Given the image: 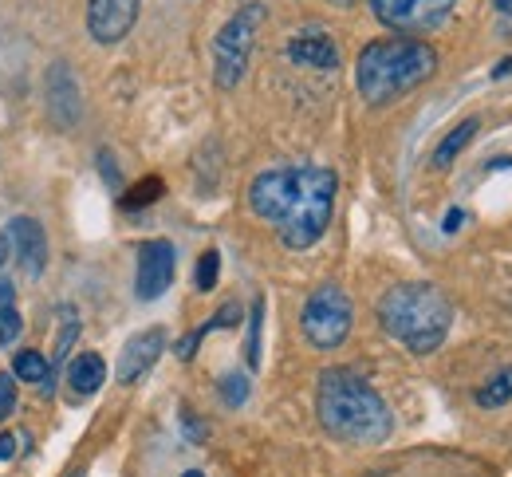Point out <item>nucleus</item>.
<instances>
[{
	"label": "nucleus",
	"instance_id": "1",
	"mask_svg": "<svg viewBox=\"0 0 512 477\" xmlns=\"http://www.w3.org/2000/svg\"><path fill=\"white\" fill-rule=\"evenodd\" d=\"M335 190L339 178L327 166H276L253 178L249 205L280 233L288 249H312L331 225Z\"/></svg>",
	"mask_w": 512,
	"mask_h": 477
},
{
	"label": "nucleus",
	"instance_id": "2",
	"mask_svg": "<svg viewBox=\"0 0 512 477\" xmlns=\"http://www.w3.org/2000/svg\"><path fill=\"white\" fill-rule=\"evenodd\" d=\"M316 414H320L323 430L347 446H379L394 430L383 395L347 367H331L320 375Z\"/></svg>",
	"mask_w": 512,
	"mask_h": 477
},
{
	"label": "nucleus",
	"instance_id": "3",
	"mask_svg": "<svg viewBox=\"0 0 512 477\" xmlns=\"http://www.w3.org/2000/svg\"><path fill=\"white\" fill-rule=\"evenodd\" d=\"M434 71H438V52L426 40L394 36V40H375L359 52L355 83L371 107H383V103L402 99L406 91L422 87Z\"/></svg>",
	"mask_w": 512,
	"mask_h": 477
},
{
	"label": "nucleus",
	"instance_id": "4",
	"mask_svg": "<svg viewBox=\"0 0 512 477\" xmlns=\"http://www.w3.org/2000/svg\"><path fill=\"white\" fill-rule=\"evenodd\" d=\"M379 324L386 336L398 340L406 351L430 355L446 343L449 324H453V304L442 288H434L426 280L394 284L379 300Z\"/></svg>",
	"mask_w": 512,
	"mask_h": 477
},
{
	"label": "nucleus",
	"instance_id": "5",
	"mask_svg": "<svg viewBox=\"0 0 512 477\" xmlns=\"http://www.w3.org/2000/svg\"><path fill=\"white\" fill-rule=\"evenodd\" d=\"M260 20H264V4L249 0V4L217 32V40H213V79H217V87L233 91V87L245 79Z\"/></svg>",
	"mask_w": 512,
	"mask_h": 477
},
{
	"label": "nucleus",
	"instance_id": "6",
	"mask_svg": "<svg viewBox=\"0 0 512 477\" xmlns=\"http://www.w3.org/2000/svg\"><path fill=\"white\" fill-rule=\"evenodd\" d=\"M351 324H355V308H351V296L339 284H320L308 296L304 312H300L304 336L320 351H335L339 343L351 336Z\"/></svg>",
	"mask_w": 512,
	"mask_h": 477
},
{
	"label": "nucleus",
	"instance_id": "7",
	"mask_svg": "<svg viewBox=\"0 0 512 477\" xmlns=\"http://www.w3.org/2000/svg\"><path fill=\"white\" fill-rule=\"evenodd\" d=\"M453 4L457 0H371V12L402 36H422L446 24Z\"/></svg>",
	"mask_w": 512,
	"mask_h": 477
},
{
	"label": "nucleus",
	"instance_id": "8",
	"mask_svg": "<svg viewBox=\"0 0 512 477\" xmlns=\"http://www.w3.org/2000/svg\"><path fill=\"white\" fill-rule=\"evenodd\" d=\"M174 269H178V253L166 237L142 241L138 249V273H134V296L138 300H158L170 284H174Z\"/></svg>",
	"mask_w": 512,
	"mask_h": 477
},
{
	"label": "nucleus",
	"instance_id": "9",
	"mask_svg": "<svg viewBox=\"0 0 512 477\" xmlns=\"http://www.w3.org/2000/svg\"><path fill=\"white\" fill-rule=\"evenodd\" d=\"M142 0H87V32L95 44H119L138 20Z\"/></svg>",
	"mask_w": 512,
	"mask_h": 477
},
{
	"label": "nucleus",
	"instance_id": "10",
	"mask_svg": "<svg viewBox=\"0 0 512 477\" xmlns=\"http://www.w3.org/2000/svg\"><path fill=\"white\" fill-rule=\"evenodd\" d=\"M162 351H166V332H162V328H146V332L130 336L127 347L119 351V367H115L119 383H134V379H142V375L158 363V355H162Z\"/></svg>",
	"mask_w": 512,
	"mask_h": 477
},
{
	"label": "nucleus",
	"instance_id": "11",
	"mask_svg": "<svg viewBox=\"0 0 512 477\" xmlns=\"http://www.w3.org/2000/svg\"><path fill=\"white\" fill-rule=\"evenodd\" d=\"M4 237L16 245V257H20L24 273L28 276L44 273V265H48V237H44V229H40L36 217H12Z\"/></svg>",
	"mask_w": 512,
	"mask_h": 477
},
{
	"label": "nucleus",
	"instance_id": "12",
	"mask_svg": "<svg viewBox=\"0 0 512 477\" xmlns=\"http://www.w3.org/2000/svg\"><path fill=\"white\" fill-rule=\"evenodd\" d=\"M288 60L300 64V68L335 71L339 68V48H335V40L323 36V32H304V36H292V40H288Z\"/></svg>",
	"mask_w": 512,
	"mask_h": 477
},
{
	"label": "nucleus",
	"instance_id": "13",
	"mask_svg": "<svg viewBox=\"0 0 512 477\" xmlns=\"http://www.w3.org/2000/svg\"><path fill=\"white\" fill-rule=\"evenodd\" d=\"M48 111L56 115L60 127H71L79 119V83L71 79L67 64H56L48 75Z\"/></svg>",
	"mask_w": 512,
	"mask_h": 477
},
{
	"label": "nucleus",
	"instance_id": "14",
	"mask_svg": "<svg viewBox=\"0 0 512 477\" xmlns=\"http://www.w3.org/2000/svg\"><path fill=\"white\" fill-rule=\"evenodd\" d=\"M103 383H107V363H103V355L83 351L79 359H71V367H67V387H71V399H91V395H95Z\"/></svg>",
	"mask_w": 512,
	"mask_h": 477
},
{
	"label": "nucleus",
	"instance_id": "15",
	"mask_svg": "<svg viewBox=\"0 0 512 477\" xmlns=\"http://www.w3.org/2000/svg\"><path fill=\"white\" fill-rule=\"evenodd\" d=\"M79 340V312L64 304L60 308V340H56V351H52V363H48V383L40 387L44 395H52V387H56V367L67 359V351H71V343Z\"/></svg>",
	"mask_w": 512,
	"mask_h": 477
},
{
	"label": "nucleus",
	"instance_id": "16",
	"mask_svg": "<svg viewBox=\"0 0 512 477\" xmlns=\"http://www.w3.org/2000/svg\"><path fill=\"white\" fill-rule=\"evenodd\" d=\"M473 135H477V119H465V123H457L453 131H449L442 142H438V150H434V158H430V166L434 170H449L453 166V158L473 142Z\"/></svg>",
	"mask_w": 512,
	"mask_h": 477
},
{
	"label": "nucleus",
	"instance_id": "17",
	"mask_svg": "<svg viewBox=\"0 0 512 477\" xmlns=\"http://www.w3.org/2000/svg\"><path fill=\"white\" fill-rule=\"evenodd\" d=\"M505 403H512V367H505L501 375H493V379L477 391V407L497 410V407H505Z\"/></svg>",
	"mask_w": 512,
	"mask_h": 477
},
{
	"label": "nucleus",
	"instance_id": "18",
	"mask_svg": "<svg viewBox=\"0 0 512 477\" xmlns=\"http://www.w3.org/2000/svg\"><path fill=\"white\" fill-rule=\"evenodd\" d=\"M12 371H16V379H24V383H48V359L40 355V351H20L16 355V363H12Z\"/></svg>",
	"mask_w": 512,
	"mask_h": 477
},
{
	"label": "nucleus",
	"instance_id": "19",
	"mask_svg": "<svg viewBox=\"0 0 512 477\" xmlns=\"http://www.w3.org/2000/svg\"><path fill=\"white\" fill-rule=\"evenodd\" d=\"M217 391H221L225 407H245V403H249V375L233 371V375H225V379L217 383Z\"/></svg>",
	"mask_w": 512,
	"mask_h": 477
},
{
	"label": "nucleus",
	"instance_id": "20",
	"mask_svg": "<svg viewBox=\"0 0 512 477\" xmlns=\"http://www.w3.org/2000/svg\"><path fill=\"white\" fill-rule=\"evenodd\" d=\"M260 328H264V300H253V316H249V340H245V359L249 367H260Z\"/></svg>",
	"mask_w": 512,
	"mask_h": 477
},
{
	"label": "nucleus",
	"instance_id": "21",
	"mask_svg": "<svg viewBox=\"0 0 512 477\" xmlns=\"http://www.w3.org/2000/svg\"><path fill=\"white\" fill-rule=\"evenodd\" d=\"M217 276H221V253L209 249V253H201V261H197V288H201V292H213V288H217Z\"/></svg>",
	"mask_w": 512,
	"mask_h": 477
},
{
	"label": "nucleus",
	"instance_id": "22",
	"mask_svg": "<svg viewBox=\"0 0 512 477\" xmlns=\"http://www.w3.org/2000/svg\"><path fill=\"white\" fill-rule=\"evenodd\" d=\"M162 198V178H146L138 182L130 194H123V209H138V205H150Z\"/></svg>",
	"mask_w": 512,
	"mask_h": 477
},
{
	"label": "nucleus",
	"instance_id": "23",
	"mask_svg": "<svg viewBox=\"0 0 512 477\" xmlns=\"http://www.w3.org/2000/svg\"><path fill=\"white\" fill-rule=\"evenodd\" d=\"M20 332H24V320H20L16 304L0 308V343H16V336H20Z\"/></svg>",
	"mask_w": 512,
	"mask_h": 477
},
{
	"label": "nucleus",
	"instance_id": "24",
	"mask_svg": "<svg viewBox=\"0 0 512 477\" xmlns=\"http://www.w3.org/2000/svg\"><path fill=\"white\" fill-rule=\"evenodd\" d=\"M12 410H16V379L0 375V422L12 418Z\"/></svg>",
	"mask_w": 512,
	"mask_h": 477
},
{
	"label": "nucleus",
	"instance_id": "25",
	"mask_svg": "<svg viewBox=\"0 0 512 477\" xmlns=\"http://www.w3.org/2000/svg\"><path fill=\"white\" fill-rule=\"evenodd\" d=\"M237 320H241V304H225V308L213 316V332H217V328H237Z\"/></svg>",
	"mask_w": 512,
	"mask_h": 477
},
{
	"label": "nucleus",
	"instance_id": "26",
	"mask_svg": "<svg viewBox=\"0 0 512 477\" xmlns=\"http://www.w3.org/2000/svg\"><path fill=\"white\" fill-rule=\"evenodd\" d=\"M99 166H103V178H107V186H111V190H119V186H123V178H119V170H115V158H111L107 150L99 154Z\"/></svg>",
	"mask_w": 512,
	"mask_h": 477
},
{
	"label": "nucleus",
	"instance_id": "27",
	"mask_svg": "<svg viewBox=\"0 0 512 477\" xmlns=\"http://www.w3.org/2000/svg\"><path fill=\"white\" fill-rule=\"evenodd\" d=\"M16 454V434H0V462H8Z\"/></svg>",
	"mask_w": 512,
	"mask_h": 477
},
{
	"label": "nucleus",
	"instance_id": "28",
	"mask_svg": "<svg viewBox=\"0 0 512 477\" xmlns=\"http://www.w3.org/2000/svg\"><path fill=\"white\" fill-rule=\"evenodd\" d=\"M182 426H186V430H190V438H193V442H201V438H205V430H201V426H197V422H193V414H190V410H186V414H182Z\"/></svg>",
	"mask_w": 512,
	"mask_h": 477
},
{
	"label": "nucleus",
	"instance_id": "29",
	"mask_svg": "<svg viewBox=\"0 0 512 477\" xmlns=\"http://www.w3.org/2000/svg\"><path fill=\"white\" fill-rule=\"evenodd\" d=\"M461 221H465V213H461V209H449V213H446V233H457V229H461Z\"/></svg>",
	"mask_w": 512,
	"mask_h": 477
},
{
	"label": "nucleus",
	"instance_id": "30",
	"mask_svg": "<svg viewBox=\"0 0 512 477\" xmlns=\"http://www.w3.org/2000/svg\"><path fill=\"white\" fill-rule=\"evenodd\" d=\"M493 4H497L501 16H512V0H493Z\"/></svg>",
	"mask_w": 512,
	"mask_h": 477
},
{
	"label": "nucleus",
	"instance_id": "31",
	"mask_svg": "<svg viewBox=\"0 0 512 477\" xmlns=\"http://www.w3.org/2000/svg\"><path fill=\"white\" fill-rule=\"evenodd\" d=\"M493 75H497V79H501V75H512V60H505V64H497V71H493Z\"/></svg>",
	"mask_w": 512,
	"mask_h": 477
},
{
	"label": "nucleus",
	"instance_id": "32",
	"mask_svg": "<svg viewBox=\"0 0 512 477\" xmlns=\"http://www.w3.org/2000/svg\"><path fill=\"white\" fill-rule=\"evenodd\" d=\"M8 261V237H0V265Z\"/></svg>",
	"mask_w": 512,
	"mask_h": 477
},
{
	"label": "nucleus",
	"instance_id": "33",
	"mask_svg": "<svg viewBox=\"0 0 512 477\" xmlns=\"http://www.w3.org/2000/svg\"><path fill=\"white\" fill-rule=\"evenodd\" d=\"M182 477H205V474H201V470H186Z\"/></svg>",
	"mask_w": 512,
	"mask_h": 477
},
{
	"label": "nucleus",
	"instance_id": "34",
	"mask_svg": "<svg viewBox=\"0 0 512 477\" xmlns=\"http://www.w3.org/2000/svg\"><path fill=\"white\" fill-rule=\"evenodd\" d=\"M71 477H83V474H71Z\"/></svg>",
	"mask_w": 512,
	"mask_h": 477
}]
</instances>
